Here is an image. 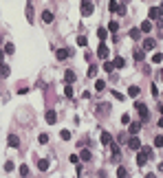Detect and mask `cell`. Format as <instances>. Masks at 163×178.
Here are the masks:
<instances>
[{"label": "cell", "instance_id": "cell-30", "mask_svg": "<svg viewBox=\"0 0 163 178\" xmlns=\"http://www.w3.org/2000/svg\"><path fill=\"white\" fill-rule=\"evenodd\" d=\"M60 136H62V141H68V139H71V132H68V130H62Z\"/></svg>", "mask_w": 163, "mask_h": 178}, {"label": "cell", "instance_id": "cell-41", "mask_svg": "<svg viewBox=\"0 0 163 178\" xmlns=\"http://www.w3.org/2000/svg\"><path fill=\"white\" fill-rule=\"evenodd\" d=\"M11 169H13V163L7 161V163H5V171H11Z\"/></svg>", "mask_w": 163, "mask_h": 178}, {"label": "cell", "instance_id": "cell-24", "mask_svg": "<svg viewBox=\"0 0 163 178\" xmlns=\"http://www.w3.org/2000/svg\"><path fill=\"white\" fill-rule=\"evenodd\" d=\"M104 88H106V82H104V79H97V82H95V90L99 92V90H104Z\"/></svg>", "mask_w": 163, "mask_h": 178}, {"label": "cell", "instance_id": "cell-8", "mask_svg": "<svg viewBox=\"0 0 163 178\" xmlns=\"http://www.w3.org/2000/svg\"><path fill=\"white\" fill-rule=\"evenodd\" d=\"M44 117H46V123H51V125L57 121V114H55V110H46V114H44Z\"/></svg>", "mask_w": 163, "mask_h": 178}, {"label": "cell", "instance_id": "cell-18", "mask_svg": "<svg viewBox=\"0 0 163 178\" xmlns=\"http://www.w3.org/2000/svg\"><path fill=\"white\" fill-rule=\"evenodd\" d=\"M79 158H82V161H90V158H93L90 149H82V152H79Z\"/></svg>", "mask_w": 163, "mask_h": 178}, {"label": "cell", "instance_id": "cell-29", "mask_svg": "<svg viewBox=\"0 0 163 178\" xmlns=\"http://www.w3.org/2000/svg\"><path fill=\"white\" fill-rule=\"evenodd\" d=\"M117 176H119V178H126V176H128L126 167H117Z\"/></svg>", "mask_w": 163, "mask_h": 178}, {"label": "cell", "instance_id": "cell-48", "mask_svg": "<svg viewBox=\"0 0 163 178\" xmlns=\"http://www.w3.org/2000/svg\"><path fill=\"white\" fill-rule=\"evenodd\" d=\"M161 79H163V73H161Z\"/></svg>", "mask_w": 163, "mask_h": 178}, {"label": "cell", "instance_id": "cell-46", "mask_svg": "<svg viewBox=\"0 0 163 178\" xmlns=\"http://www.w3.org/2000/svg\"><path fill=\"white\" fill-rule=\"evenodd\" d=\"M159 11H161V16H163V2H161V7H159Z\"/></svg>", "mask_w": 163, "mask_h": 178}, {"label": "cell", "instance_id": "cell-34", "mask_svg": "<svg viewBox=\"0 0 163 178\" xmlns=\"http://www.w3.org/2000/svg\"><path fill=\"white\" fill-rule=\"evenodd\" d=\"M106 35H108L106 29H99V31H97V38H99V40H106Z\"/></svg>", "mask_w": 163, "mask_h": 178}, {"label": "cell", "instance_id": "cell-2", "mask_svg": "<svg viewBox=\"0 0 163 178\" xmlns=\"http://www.w3.org/2000/svg\"><path fill=\"white\" fill-rule=\"evenodd\" d=\"M93 11H95V5L90 0H82V16H90Z\"/></svg>", "mask_w": 163, "mask_h": 178}, {"label": "cell", "instance_id": "cell-49", "mask_svg": "<svg viewBox=\"0 0 163 178\" xmlns=\"http://www.w3.org/2000/svg\"><path fill=\"white\" fill-rule=\"evenodd\" d=\"M124 2H128V0H124Z\"/></svg>", "mask_w": 163, "mask_h": 178}, {"label": "cell", "instance_id": "cell-37", "mask_svg": "<svg viewBox=\"0 0 163 178\" xmlns=\"http://www.w3.org/2000/svg\"><path fill=\"white\" fill-rule=\"evenodd\" d=\"M20 176H29V167L27 165H20Z\"/></svg>", "mask_w": 163, "mask_h": 178}, {"label": "cell", "instance_id": "cell-5", "mask_svg": "<svg viewBox=\"0 0 163 178\" xmlns=\"http://www.w3.org/2000/svg\"><path fill=\"white\" fill-rule=\"evenodd\" d=\"M97 57H99V60H106V57H108V46H106V44H99V48H97Z\"/></svg>", "mask_w": 163, "mask_h": 178}, {"label": "cell", "instance_id": "cell-22", "mask_svg": "<svg viewBox=\"0 0 163 178\" xmlns=\"http://www.w3.org/2000/svg\"><path fill=\"white\" fill-rule=\"evenodd\" d=\"M38 167H40L42 171H46V169H49V161H46V158H42V161H38Z\"/></svg>", "mask_w": 163, "mask_h": 178}, {"label": "cell", "instance_id": "cell-12", "mask_svg": "<svg viewBox=\"0 0 163 178\" xmlns=\"http://www.w3.org/2000/svg\"><path fill=\"white\" fill-rule=\"evenodd\" d=\"M139 29H141V33H150V31H152V20L141 22V27H139Z\"/></svg>", "mask_w": 163, "mask_h": 178}, {"label": "cell", "instance_id": "cell-9", "mask_svg": "<svg viewBox=\"0 0 163 178\" xmlns=\"http://www.w3.org/2000/svg\"><path fill=\"white\" fill-rule=\"evenodd\" d=\"M9 73H11V68H9L7 64H0V79H7Z\"/></svg>", "mask_w": 163, "mask_h": 178}, {"label": "cell", "instance_id": "cell-40", "mask_svg": "<svg viewBox=\"0 0 163 178\" xmlns=\"http://www.w3.org/2000/svg\"><path fill=\"white\" fill-rule=\"evenodd\" d=\"M121 123L128 125V123H130V114H121Z\"/></svg>", "mask_w": 163, "mask_h": 178}, {"label": "cell", "instance_id": "cell-45", "mask_svg": "<svg viewBox=\"0 0 163 178\" xmlns=\"http://www.w3.org/2000/svg\"><path fill=\"white\" fill-rule=\"evenodd\" d=\"M159 171H161V174H163V163H161V165H159Z\"/></svg>", "mask_w": 163, "mask_h": 178}, {"label": "cell", "instance_id": "cell-43", "mask_svg": "<svg viewBox=\"0 0 163 178\" xmlns=\"http://www.w3.org/2000/svg\"><path fill=\"white\" fill-rule=\"evenodd\" d=\"M5 60V51H0V62H2Z\"/></svg>", "mask_w": 163, "mask_h": 178}, {"label": "cell", "instance_id": "cell-44", "mask_svg": "<svg viewBox=\"0 0 163 178\" xmlns=\"http://www.w3.org/2000/svg\"><path fill=\"white\" fill-rule=\"evenodd\" d=\"M159 128H161V130H163V117H161V121H159Z\"/></svg>", "mask_w": 163, "mask_h": 178}, {"label": "cell", "instance_id": "cell-36", "mask_svg": "<svg viewBox=\"0 0 163 178\" xmlns=\"http://www.w3.org/2000/svg\"><path fill=\"white\" fill-rule=\"evenodd\" d=\"M154 147H163V136H161V134L154 139Z\"/></svg>", "mask_w": 163, "mask_h": 178}, {"label": "cell", "instance_id": "cell-31", "mask_svg": "<svg viewBox=\"0 0 163 178\" xmlns=\"http://www.w3.org/2000/svg\"><path fill=\"white\" fill-rule=\"evenodd\" d=\"M143 57H146V55H143V51H134V60H137V62H141Z\"/></svg>", "mask_w": 163, "mask_h": 178}, {"label": "cell", "instance_id": "cell-3", "mask_svg": "<svg viewBox=\"0 0 163 178\" xmlns=\"http://www.w3.org/2000/svg\"><path fill=\"white\" fill-rule=\"evenodd\" d=\"M128 147H130L132 152H137L139 147H141V141H139V139H137L134 134H130V139H128Z\"/></svg>", "mask_w": 163, "mask_h": 178}, {"label": "cell", "instance_id": "cell-6", "mask_svg": "<svg viewBox=\"0 0 163 178\" xmlns=\"http://www.w3.org/2000/svg\"><path fill=\"white\" fill-rule=\"evenodd\" d=\"M139 130H141V123H137V121H130V123H128V132H130V134H137Z\"/></svg>", "mask_w": 163, "mask_h": 178}, {"label": "cell", "instance_id": "cell-33", "mask_svg": "<svg viewBox=\"0 0 163 178\" xmlns=\"http://www.w3.org/2000/svg\"><path fill=\"white\" fill-rule=\"evenodd\" d=\"M115 13H119V16H126V5H117V11Z\"/></svg>", "mask_w": 163, "mask_h": 178}, {"label": "cell", "instance_id": "cell-10", "mask_svg": "<svg viewBox=\"0 0 163 178\" xmlns=\"http://www.w3.org/2000/svg\"><path fill=\"white\" fill-rule=\"evenodd\" d=\"M55 55H57V60H66V57H71V48H60Z\"/></svg>", "mask_w": 163, "mask_h": 178}, {"label": "cell", "instance_id": "cell-21", "mask_svg": "<svg viewBox=\"0 0 163 178\" xmlns=\"http://www.w3.org/2000/svg\"><path fill=\"white\" fill-rule=\"evenodd\" d=\"M132 40H139V38H141V29H130V33H128Z\"/></svg>", "mask_w": 163, "mask_h": 178}, {"label": "cell", "instance_id": "cell-19", "mask_svg": "<svg viewBox=\"0 0 163 178\" xmlns=\"http://www.w3.org/2000/svg\"><path fill=\"white\" fill-rule=\"evenodd\" d=\"M102 143H104V145H110V143H112V136H110L108 132H102Z\"/></svg>", "mask_w": 163, "mask_h": 178}, {"label": "cell", "instance_id": "cell-47", "mask_svg": "<svg viewBox=\"0 0 163 178\" xmlns=\"http://www.w3.org/2000/svg\"><path fill=\"white\" fill-rule=\"evenodd\" d=\"M159 110H161V114H163V104H161V108H159Z\"/></svg>", "mask_w": 163, "mask_h": 178}, {"label": "cell", "instance_id": "cell-13", "mask_svg": "<svg viewBox=\"0 0 163 178\" xmlns=\"http://www.w3.org/2000/svg\"><path fill=\"white\" fill-rule=\"evenodd\" d=\"M7 143H9L11 147H20V139H18L16 134H9V139H7Z\"/></svg>", "mask_w": 163, "mask_h": 178}, {"label": "cell", "instance_id": "cell-26", "mask_svg": "<svg viewBox=\"0 0 163 178\" xmlns=\"http://www.w3.org/2000/svg\"><path fill=\"white\" fill-rule=\"evenodd\" d=\"M88 77H97V66H95V64L88 66Z\"/></svg>", "mask_w": 163, "mask_h": 178}, {"label": "cell", "instance_id": "cell-11", "mask_svg": "<svg viewBox=\"0 0 163 178\" xmlns=\"http://www.w3.org/2000/svg\"><path fill=\"white\" fill-rule=\"evenodd\" d=\"M154 46H156V42H154L152 38H146V40H143V51H152Z\"/></svg>", "mask_w": 163, "mask_h": 178}, {"label": "cell", "instance_id": "cell-25", "mask_svg": "<svg viewBox=\"0 0 163 178\" xmlns=\"http://www.w3.org/2000/svg\"><path fill=\"white\" fill-rule=\"evenodd\" d=\"M139 95V86H130L128 88V97H137Z\"/></svg>", "mask_w": 163, "mask_h": 178}, {"label": "cell", "instance_id": "cell-14", "mask_svg": "<svg viewBox=\"0 0 163 178\" xmlns=\"http://www.w3.org/2000/svg\"><path fill=\"white\" fill-rule=\"evenodd\" d=\"M42 22L44 24H51L53 22V13L51 11H42Z\"/></svg>", "mask_w": 163, "mask_h": 178}, {"label": "cell", "instance_id": "cell-15", "mask_svg": "<svg viewBox=\"0 0 163 178\" xmlns=\"http://www.w3.org/2000/svg\"><path fill=\"white\" fill-rule=\"evenodd\" d=\"M64 79H66V84H73L77 77H75V73H73V70H66V73H64Z\"/></svg>", "mask_w": 163, "mask_h": 178}, {"label": "cell", "instance_id": "cell-1", "mask_svg": "<svg viewBox=\"0 0 163 178\" xmlns=\"http://www.w3.org/2000/svg\"><path fill=\"white\" fill-rule=\"evenodd\" d=\"M134 108H137V112H139V117H141V121H143V123L150 119V110H148V106H146V104L137 101V104H134Z\"/></svg>", "mask_w": 163, "mask_h": 178}, {"label": "cell", "instance_id": "cell-7", "mask_svg": "<svg viewBox=\"0 0 163 178\" xmlns=\"http://www.w3.org/2000/svg\"><path fill=\"white\" fill-rule=\"evenodd\" d=\"M25 13H27V22H33V5H31V0H27V9H25Z\"/></svg>", "mask_w": 163, "mask_h": 178}, {"label": "cell", "instance_id": "cell-27", "mask_svg": "<svg viewBox=\"0 0 163 178\" xmlns=\"http://www.w3.org/2000/svg\"><path fill=\"white\" fill-rule=\"evenodd\" d=\"M64 95H66V97H73V86H71V84L64 86Z\"/></svg>", "mask_w": 163, "mask_h": 178}, {"label": "cell", "instance_id": "cell-32", "mask_svg": "<svg viewBox=\"0 0 163 178\" xmlns=\"http://www.w3.org/2000/svg\"><path fill=\"white\" fill-rule=\"evenodd\" d=\"M117 5H119V2H117V0H110V5H108V9H110V11L115 13V11H117Z\"/></svg>", "mask_w": 163, "mask_h": 178}, {"label": "cell", "instance_id": "cell-28", "mask_svg": "<svg viewBox=\"0 0 163 178\" xmlns=\"http://www.w3.org/2000/svg\"><path fill=\"white\" fill-rule=\"evenodd\" d=\"M152 62H154V64H161V62H163V55H161V53H154V55H152Z\"/></svg>", "mask_w": 163, "mask_h": 178}, {"label": "cell", "instance_id": "cell-20", "mask_svg": "<svg viewBox=\"0 0 163 178\" xmlns=\"http://www.w3.org/2000/svg\"><path fill=\"white\" fill-rule=\"evenodd\" d=\"M112 64H115V68H124V66H126V60H124V57H115Z\"/></svg>", "mask_w": 163, "mask_h": 178}, {"label": "cell", "instance_id": "cell-39", "mask_svg": "<svg viewBox=\"0 0 163 178\" xmlns=\"http://www.w3.org/2000/svg\"><path fill=\"white\" fill-rule=\"evenodd\" d=\"M38 141H40L42 145H44V143H49V134H40V139H38Z\"/></svg>", "mask_w": 163, "mask_h": 178}, {"label": "cell", "instance_id": "cell-16", "mask_svg": "<svg viewBox=\"0 0 163 178\" xmlns=\"http://www.w3.org/2000/svg\"><path fill=\"white\" fill-rule=\"evenodd\" d=\"M108 112H110V106L108 104H99L97 106V114H108Z\"/></svg>", "mask_w": 163, "mask_h": 178}, {"label": "cell", "instance_id": "cell-23", "mask_svg": "<svg viewBox=\"0 0 163 178\" xmlns=\"http://www.w3.org/2000/svg\"><path fill=\"white\" fill-rule=\"evenodd\" d=\"M108 31H110V33H117V31H119V24H117V22L112 20V22L108 24Z\"/></svg>", "mask_w": 163, "mask_h": 178}, {"label": "cell", "instance_id": "cell-35", "mask_svg": "<svg viewBox=\"0 0 163 178\" xmlns=\"http://www.w3.org/2000/svg\"><path fill=\"white\" fill-rule=\"evenodd\" d=\"M104 70L112 73V70H115V64H112V62H106V64H104Z\"/></svg>", "mask_w": 163, "mask_h": 178}, {"label": "cell", "instance_id": "cell-4", "mask_svg": "<svg viewBox=\"0 0 163 178\" xmlns=\"http://www.w3.org/2000/svg\"><path fill=\"white\" fill-rule=\"evenodd\" d=\"M150 18L148 20H161L163 16H161V11H159V7H150V13H148Z\"/></svg>", "mask_w": 163, "mask_h": 178}, {"label": "cell", "instance_id": "cell-38", "mask_svg": "<svg viewBox=\"0 0 163 178\" xmlns=\"http://www.w3.org/2000/svg\"><path fill=\"white\" fill-rule=\"evenodd\" d=\"M77 44H79V46H86V44H88V40H86L84 35H79V38H77Z\"/></svg>", "mask_w": 163, "mask_h": 178}, {"label": "cell", "instance_id": "cell-42", "mask_svg": "<svg viewBox=\"0 0 163 178\" xmlns=\"http://www.w3.org/2000/svg\"><path fill=\"white\" fill-rule=\"evenodd\" d=\"M112 95H115V99H117V101H121V99H124V95H121V92H117V90H112Z\"/></svg>", "mask_w": 163, "mask_h": 178}, {"label": "cell", "instance_id": "cell-17", "mask_svg": "<svg viewBox=\"0 0 163 178\" xmlns=\"http://www.w3.org/2000/svg\"><path fill=\"white\" fill-rule=\"evenodd\" d=\"M13 53H16V46H13L11 42H7V44H5V55H13Z\"/></svg>", "mask_w": 163, "mask_h": 178}]
</instances>
